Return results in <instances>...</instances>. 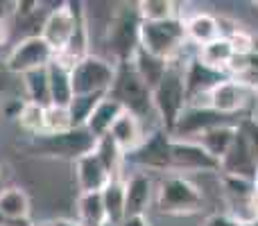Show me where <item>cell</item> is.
Instances as JSON below:
<instances>
[{
	"mask_svg": "<svg viewBox=\"0 0 258 226\" xmlns=\"http://www.w3.org/2000/svg\"><path fill=\"white\" fill-rule=\"evenodd\" d=\"M188 45V43H186ZM192 57H183V50L174 59L168 61L163 80L152 89V102H154V113L159 118V127L165 131H172L174 122L183 109L188 107V91H186V63Z\"/></svg>",
	"mask_w": 258,
	"mask_h": 226,
	"instance_id": "obj_1",
	"label": "cell"
},
{
	"mask_svg": "<svg viewBox=\"0 0 258 226\" xmlns=\"http://www.w3.org/2000/svg\"><path fill=\"white\" fill-rule=\"evenodd\" d=\"M154 206L159 213L174 215V217L195 215L204 206V192L200 183H195L190 177L168 172L156 181Z\"/></svg>",
	"mask_w": 258,
	"mask_h": 226,
	"instance_id": "obj_2",
	"label": "cell"
},
{
	"mask_svg": "<svg viewBox=\"0 0 258 226\" xmlns=\"http://www.w3.org/2000/svg\"><path fill=\"white\" fill-rule=\"evenodd\" d=\"M258 172V120L254 115H245L238 120L236 140L229 154L220 161V174L249 179L256 183Z\"/></svg>",
	"mask_w": 258,
	"mask_h": 226,
	"instance_id": "obj_3",
	"label": "cell"
},
{
	"mask_svg": "<svg viewBox=\"0 0 258 226\" xmlns=\"http://www.w3.org/2000/svg\"><path fill=\"white\" fill-rule=\"evenodd\" d=\"M109 95L116 102H120V107L125 111L134 113L143 122L147 118H156L154 102H152V89L143 82V77L136 72L132 61L116 63V77H113Z\"/></svg>",
	"mask_w": 258,
	"mask_h": 226,
	"instance_id": "obj_4",
	"label": "cell"
},
{
	"mask_svg": "<svg viewBox=\"0 0 258 226\" xmlns=\"http://www.w3.org/2000/svg\"><path fill=\"white\" fill-rule=\"evenodd\" d=\"M141 25L143 21L138 16L136 5H120L113 12L109 30L104 34L113 63L132 61L134 54L141 50Z\"/></svg>",
	"mask_w": 258,
	"mask_h": 226,
	"instance_id": "obj_5",
	"label": "cell"
},
{
	"mask_svg": "<svg viewBox=\"0 0 258 226\" xmlns=\"http://www.w3.org/2000/svg\"><path fill=\"white\" fill-rule=\"evenodd\" d=\"M125 165L138 172H172V136L163 127L147 131L143 142L125 156Z\"/></svg>",
	"mask_w": 258,
	"mask_h": 226,
	"instance_id": "obj_6",
	"label": "cell"
},
{
	"mask_svg": "<svg viewBox=\"0 0 258 226\" xmlns=\"http://www.w3.org/2000/svg\"><path fill=\"white\" fill-rule=\"evenodd\" d=\"M98 138L86 127H73L63 133H41L32 138V149L43 156H54V159H66L75 163L77 159L91 154L95 149Z\"/></svg>",
	"mask_w": 258,
	"mask_h": 226,
	"instance_id": "obj_7",
	"label": "cell"
},
{
	"mask_svg": "<svg viewBox=\"0 0 258 226\" xmlns=\"http://www.w3.org/2000/svg\"><path fill=\"white\" fill-rule=\"evenodd\" d=\"M186 27L183 18H170L161 23H143L141 25V50L161 57L165 61L174 59L186 48Z\"/></svg>",
	"mask_w": 258,
	"mask_h": 226,
	"instance_id": "obj_8",
	"label": "cell"
},
{
	"mask_svg": "<svg viewBox=\"0 0 258 226\" xmlns=\"http://www.w3.org/2000/svg\"><path fill=\"white\" fill-rule=\"evenodd\" d=\"M116 77V63L100 54H86L73 66V95H107Z\"/></svg>",
	"mask_w": 258,
	"mask_h": 226,
	"instance_id": "obj_9",
	"label": "cell"
},
{
	"mask_svg": "<svg viewBox=\"0 0 258 226\" xmlns=\"http://www.w3.org/2000/svg\"><path fill=\"white\" fill-rule=\"evenodd\" d=\"M84 18H86L84 3H63L57 9H50L45 14L43 25H41V36L54 50V54H59L71 43L77 27L84 23Z\"/></svg>",
	"mask_w": 258,
	"mask_h": 226,
	"instance_id": "obj_10",
	"label": "cell"
},
{
	"mask_svg": "<svg viewBox=\"0 0 258 226\" xmlns=\"http://www.w3.org/2000/svg\"><path fill=\"white\" fill-rule=\"evenodd\" d=\"M54 61V50L43 41L41 34L21 39L5 59V70L9 75H25V72L48 68Z\"/></svg>",
	"mask_w": 258,
	"mask_h": 226,
	"instance_id": "obj_11",
	"label": "cell"
},
{
	"mask_svg": "<svg viewBox=\"0 0 258 226\" xmlns=\"http://www.w3.org/2000/svg\"><path fill=\"white\" fill-rule=\"evenodd\" d=\"M254 102H258V93L236 77H224L220 84L213 86V91L206 98V107L222 115H229V118H236Z\"/></svg>",
	"mask_w": 258,
	"mask_h": 226,
	"instance_id": "obj_12",
	"label": "cell"
},
{
	"mask_svg": "<svg viewBox=\"0 0 258 226\" xmlns=\"http://www.w3.org/2000/svg\"><path fill=\"white\" fill-rule=\"evenodd\" d=\"M238 122V118H229V115H222L218 111H213L206 104H188L183 109V113L179 115V120L174 122L172 131V140H197L202 133H206L209 129L220 127V124H231Z\"/></svg>",
	"mask_w": 258,
	"mask_h": 226,
	"instance_id": "obj_13",
	"label": "cell"
},
{
	"mask_svg": "<svg viewBox=\"0 0 258 226\" xmlns=\"http://www.w3.org/2000/svg\"><path fill=\"white\" fill-rule=\"evenodd\" d=\"M172 172L186 177L220 172V163L197 140H172Z\"/></svg>",
	"mask_w": 258,
	"mask_h": 226,
	"instance_id": "obj_14",
	"label": "cell"
},
{
	"mask_svg": "<svg viewBox=\"0 0 258 226\" xmlns=\"http://www.w3.org/2000/svg\"><path fill=\"white\" fill-rule=\"evenodd\" d=\"M125 181V217H136V215H147V208L154 204L156 195V181L150 172H138L122 177Z\"/></svg>",
	"mask_w": 258,
	"mask_h": 226,
	"instance_id": "obj_15",
	"label": "cell"
},
{
	"mask_svg": "<svg viewBox=\"0 0 258 226\" xmlns=\"http://www.w3.org/2000/svg\"><path fill=\"white\" fill-rule=\"evenodd\" d=\"M75 181L80 188V195L86 192H102L111 181V174L107 172V168L102 165V161L98 159L95 149L91 154L82 156L75 161Z\"/></svg>",
	"mask_w": 258,
	"mask_h": 226,
	"instance_id": "obj_16",
	"label": "cell"
},
{
	"mask_svg": "<svg viewBox=\"0 0 258 226\" xmlns=\"http://www.w3.org/2000/svg\"><path fill=\"white\" fill-rule=\"evenodd\" d=\"M183 27H186V39L192 48H202L222 36V21L202 9L183 16Z\"/></svg>",
	"mask_w": 258,
	"mask_h": 226,
	"instance_id": "obj_17",
	"label": "cell"
},
{
	"mask_svg": "<svg viewBox=\"0 0 258 226\" xmlns=\"http://www.w3.org/2000/svg\"><path fill=\"white\" fill-rule=\"evenodd\" d=\"M109 136L116 140V145L122 149V154H129V152H134L138 145L143 142V138L147 136L145 131V122H143L141 118H136L134 113L129 111H122L120 118L113 122L111 131H109Z\"/></svg>",
	"mask_w": 258,
	"mask_h": 226,
	"instance_id": "obj_18",
	"label": "cell"
},
{
	"mask_svg": "<svg viewBox=\"0 0 258 226\" xmlns=\"http://www.w3.org/2000/svg\"><path fill=\"white\" fill-rule=\"evenodd\" d=\"M233 57H236V52H233L227 36H220V39L202 45L195 52V59L202 66L211 68V70H215V72H222V75H227V68H229V63L233 61Z\"/></svg>",
	"mask_w": 258,
	"mask_h": 226,
	"instance_id": "obj_19",
	"label": "cell"
},
{
	"mask_svg": "<svg viewBox=\"0 0 258 226\" xmlns=\"http://www.w3.org/2000/svg\"><path fill=\"white\" fill-rule=\"evenodd\" d=\"M122 111H125V109L120 107V102H116L111 95H104V98L95 104L93 113L89 115V120H86L84 127L89 129L95 138H102V136H107V133L111 131L113 122L120 118Z\"/></svg>",
	"mask_w": 258,
	"mask_h": 226,
	"instance_id": "obj_20",
	"label": "cell"
},
{
	"mask_svg": "<svg viewBox=\"0 0 258 226\" xmlns=\"http://www.w3.org/2000/svg\"><path fill=\"white\" fill-rule=\"evenodd\" d=\"M48 82H50V104L52 107L68 109L73 102V82H71V68L59 63L54 59L48 66Z\"/></svg>",
	"mask_w": 258,
	"mask_h": 226,
	"instance_id": "obj_21",
	"label": "cell"
},
{
	"mask_svg": "<svg viewBox=\"0 0 258 226\" xmlns=\"http://www.w3.org/2000/svg\"><path fill=\"white\" fill-rule=\"evenodd\" d=\"M236 127H238V122L213 127V129H209L206 133H202V136L197 138V142H200V145L220 163V161L229 154L233 140H236Z\"/></svg>",
	"mask_w": 258,
	"mask_h": 226,
	"instance_id": "obj_22",
	"label": "cell"
},
{
	"mask_svg": "<svg viewBox=\"0 0 258 226\" xmlns=\"http://www.w3.org/2000/svg\"><path fill=\"white\" fill-rule=\"evenodd\" d=\"M0 215L12 222L30 219V197L21 188H3L0 190Z\"/></svg>",
	"mask_w": 258,
	"mask_h": 226,
	"instance_id": "obj_23",
	"label": "cell"
},
{
	"mask_svg": "<svg viewBox=\"0 0 258 226\" xmlns=\"http://www.w3.org/2000/svg\"><path fill=\"white\" fill-rule=\"evenodd\" d=\"M77 222L82 226H104L109 222L102 192H86L77 197Z\"/></svg>",
	"mask_w": 258,
	"mask_h": 226,
	"instance_id": "obj_24",
	"label": "cell"
},
{
	"mask_svg": "<svg viewBox=\"0 0 258 226\" xmlns=\"http://www.w3.org/2000/svg\"><path fill=\"white\" fill-rule=\"evenodd\" d=\"M23 89H25V102L39 104V107H50V82H48V68H39L21 75Z\"/></svg>",
	"mask_w": 258,
	"mask_h": 226,
	"instance_id": "obj_25",
	"label": "cell"
},
{
	"mask_svg": "<svg viewBox=\"0 0 258 226\" xmlns=\"http://www.w3.org/2000/svg\"><path fill=\"white\" fill-rule=\"evenodd\" d=\"M132 63H134L136 72L143 77V82H145L150 89H154V86L163 80L165 70H168V61H165V59L154 57V54L145 52V50H138V52L134 54Z\"/></svg>",
	"mask_w": 258,
	"mask_h": 226,
	"instance_id": "obj_26",
	"label": "cell"
},
{
	"mask_svg": "<svg viewBox=\"0 0 258 226\" xmlns=\"http://www.w3.org/2000/svg\"><path fill=\"white\" fill-rule=\"evenodd\" d=\"M95 154H98V159L102 161V165L107 168V172L111 174V179H122V170H125V154H122V149L116 145V140H113L111 136H102L98 138V142H95Z\"/></svg>",
	"mask_w": 258,
	"mask_h": 226,
	"instance_id": "obj_27",
	"label": "cell"
},
{
	"mask_svg": "<svg viewBox=\"0 0 258 226\" xmlns=\"http://www.w3.org/2000/svg\"><path fill=\"white\" fill-rule=\"evenodd\" d=\"M104 210H107L109 224H122L125 219V181L122 179H111L109 186L102 190Z\"/></svg>",
	"mask_w": 258,
	"mask_h": 226,
	"instance_id": "obj_28",
	"label": "cell"
},
{
	"mask_svg": "<svg viewBox=\"0 0 258 226\" xmlns=\"http://www.w3.org/2000/svg\"><path fill=\"white\" fill-rule=\"evenodd\" d=\"M136 9L143 23H161L179 16L177 5L170 0H141L136 3Z\"/></svg>",
	"mask_w": 258,
	"mask_h": 226,
	"instance_id": "obj_29",
	"label": "cell"
},
{
	"mask_svg": "<svg viewBox=\"0 0 258 226\" xmlns=\"http://www.w3.org/2000/svg\"><path fill=\"white\" fill-rule=\"evenodd\" d=\"M16 120L23 131L30 133L32 138L45 133V107H39V104H32V102H23L21 111L16 113Z\"/></svg>",
	"mask_w": 258,
	"mask_h": 226,
	"instance_id": "obj_30",
	"label": "cell"
},
{
	"mask_svg": "<svg viewBox=\"0 0 258 226\" xmlns=\"http://www.w3.org/2000/svg\"><path fill=\"white\" fill-rule=\"evenodd\" d=\"M104 95H75L71 107H68V113H71V118H73V127H84L89 115L93 113L95 104H98Z\"/></svg>",
	"mask_w": 258,
	"mask_h": 226,
	"instance_id": "obj_31",
	"label": "cell"
},
{
	"mask_svg": "<svg viewBox=\"0 0 258 226\" xmlns=\"http://www.w3.org/2000/svg\"><path fill=\"white\" fill-rule=\"evenodd\" d=\"M73 129V118L68 109L61 107H45V133H63Z\"/></svg>",
	"mask_w": 258,
	"mask_h": 226,
	"instance_id": "obj_32",
	"label": "cell"
},
{
	"mask_svg": "<svg viewBox=\"0 0 258 226\" xmlns=\"http://www.w3.org/2000/svg\"><path fill=\"white\" fill-rule=\"evenodd\" d=\"M202 226H240V222L233 219L229 213H213L209 217H204Z\"/></svg>",
	"mask_w": 258,
	"mask_h": 226,
	"instance_id": "obj_33",
	"label": "cell"
},
{
	"mask_svg": "<svg viewBox=\"0 0 258 226\" xmlns=\"http://www.w3.org/2000/svg\"><path fill=\"white\" fill-rule=\"evenodd\" d=\"M120 226H152L147 215H136V217H125Z\"/></svg>",
	"mask_w": 258,
	"mask_h": 226,
	"instance_id": "obj_34",
	"label": "cell"
},
{
	"mask_svg": "<svg viewBox=\"0 0 258 226\" xmlns=\"http://www.w3.org/2000/svg\"><path fill=\"white\" fill-rule=\"evenodd\" d=\"M7 39H9V23L5 16H0V45L7 43Z\"/></svg>",
	"mask_w": 258,
	"mask_h": 226,
	"instance_id": "obj_35",
	"label": "cell"
},
{
	"mask_svg": "<svg viewBox=\"0 0 258 226\" xmlns=\"http://www.w3.org/2000/svg\"><path fill=\"white\" fill-rule=\"evenodd\" d=\"M48 226H82L77 219H71V217H59V219H52Z\"/></svg>",
	"mask_w": 258,
	"mask_h": 226,
	"instance_id": "obj_36",
	"label": "cell"
},
{
	"mask_svg": "<svg viewBox=\"0 0 258 226\" xmlns=\"http://www.w3.org/2000/svg\"><path fill=\"white\" fill-rule=\"evenodd\" d=\"M7 89H9V72L0 68V95H3Z\"/></svg>",
	"mask_w": 258,
	"mask_h": 226,
	"instance_id": "obj_37",
	"label": "cell"
},
{
	"mask_svg": "<svg viewBox=\"0 0 258 226\" xmlns=\"http://www.w3.org/2000/svg\"><path fill=\"white\" fill-rule=\"evenodd\" d=\"M251 115H254V118L258 120V102H256V107H254V113H251Z\"/></svg>",
	"mask_w": 258,
	"mask_h": 226,
	"instance_id": "obj_38",
	"label": "cell"
},
{
	"mask_svg": "<svg viewBox=\"0 0 258 226\" xmlns=\"http://www.w3.org/2000/svg\"><path fill=\"white\" fill-rule=\"evenodd\" d=\"M240 226H258V222H245V224H240Z\"/></svg>",
	"mask_w": 258,
	"mask_h": 226,
	"instance_id": "obj_39",
	"label": "cell"
},
{
	"mask_svg": "<svg viewBox=\"0 0 258 226\" xmlns=\"http://www.w3.org/2000/svg\"><path fill=\"white\" fill-rule=\"evenodd\" d=\"M0 190H3V172H0Z\"/></svg>",
	"mask_w": 258,
	"mask_h": 226,
	"instance_id": "obj_40",
	"label": "cell"
},
{
	"mask_svg": "<svg viewBox=\"0 0 258 226\" xmlns=\"http://www.w3.org/2000/svg\"><path fill=\"white\" fill-rule=\"evenodd\" d=\"M104 226H118V224H109V222H107V224H104Z\"/></svg>",
	"mask_w": 258,
	"mask_h": 226,
	"instance_id": "obj_41",
	"label": "cell"
},
{
	"mask_svg": "<svg viewBox=\"0 0 258 226\" xmlns=\"http://www.w3.org/2000/svg\"><path fill=\"white\" fill-rule=\"evenodd\" d=\"M256 186H258V172H256Z\"/></svg>",
	"mask_w": 258,
	"mask_h": 226,
	"instance_id": "obj_42",
	"label": "cell"
},
{
	"mask_svg": "<svg viewBox=\"0 0 258 226\" xmlns=\"http://www.w3.org/2000/svg\"><path fill=\"white\" fill-rule=\"evenodd\" d=\"M45 226H48V224H45Z\"/></svg>",
	"mask_w": 258,
	"mask_h": 226,
	"instance_id": "obj_43",
	"label": "cell"
}]
</instances>
